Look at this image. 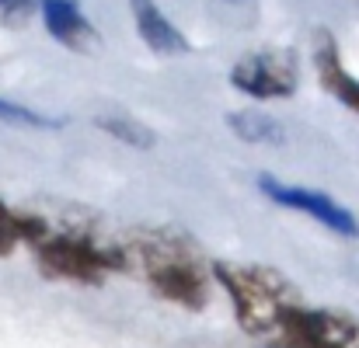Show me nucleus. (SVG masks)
I'll use <instances>...</instances> for the list:
<instances>
[{
  "label": "nucleus",
  "mask_w": 359,
  "mask_h": 348,
  "mask_svg": "<svg viewBox=\"0 0 359 348\" xmlns=\"http://www.w3.org/2000/svg\"><path fill=\"white\" fill-rule=\"evenodd\" d=\"M210 275L227 293V300L234 307L238 328L258 348L279 345L283 331L290 328V321L297 317V310L307 303L297 293V286L283 272H276L269 265H255V261H213Z\"/></svg>",
  "instance_id": "obj_1"
},
{
  "label": "nucleus",
  "mask_w": 359,
  "mask_h": 348,
  "mask_svg": "<svg viewBox=\"0 0 359 348\" xmlns=\"http://www.w3.org/2000/svg\"><path fill=\"white\" fill-rule=\"evenodd\" d=\"M119 247L126 254V272H140L161 300L185 310L206 307L210 272L203 268L199 251L178 230H133Z\"/></svg>",
  "instance_id": "obj_2"
},
{
  "label": "nucleus",
  "mask_w": 359,
  "mask_h": 348,
  "mask_svg": "<svg viewBox=\"0 0 359 348\" xmlns=\"http://www.w3.org/2000/svg\"><path fill=\"white\" fill-rule=\"evenodd\" d=\"M32 247H35L39 268L49 279L98 286L105 282V275L126 272V254L119 244H102L98 237L84 230H53L46 223V230L39 233Z\"/></svg>",
  "instance_id": "obj_3"
},
{
  "label": "nucleus",
  "mask_w": 359,
  "mask_h": 348,
  "mask_svg": "<svg viewBox=\"0 0 359 348\" xmlns=\"http://www.w3.org/2000/svg\"><path fill=\"white\" fill-rule=\"evenodd\" d=\"M231 84L258 102L290 98L300 84V63L290 49H255L231 67Z\"/></svg>",
  "instance_id": "obj_4"
},
{
  "label": "nucleus",
  "mask_w": 359,
  "mask_h": 348,
  "mask_svg": "<svg viewBox=\"0 0 359 348\" xmlns=\"http://www.w3.org/2000/svg\"><path fill=\"white\" fill-rule=\"evenodd\" d=\"M258 192L265 199H272L276 206H286V209H297V213H307L311 220H318L321 227H328L339 237H359V220L342 206L335 202L328 192L321 188H307V185H286L272 174H258Z\"/></svg>",
  "instance_id": "obj_5"
},
{
  "label": "nucleus",
  "mask_w": 359,
  "mask_h": 348,
  "mask_svg": "<svg viewBox=\"0 0 359 348\" xmlns=\"http://www.w3.org/2000/svg\"><path fill=\"white\" fill-rule=\"evenodd\" d=\"M276 348H359V321L332 307L304 303Z\"/></svg>",
  "instance_id": "obj_6"
},
{
  "label": "nucleus",
  "mask_w": 359,
  "mask_h": 348,
  "mask_svg": "<svg viewBox=\"0 0 359 348\" xmlns=\"http://www.w3.org/2000/svg\"><path fill=\"white\" fill-rule=\"evenodd\" d=\"M311 56H314V70H318L321 88L332 98H339L349 112L359 116V81L346 70L342 53H339V42H335V35L328 28H318L314 32V53Z\"/></svg>",
  "instance_id": "obj_7"
},
{
  "label": "nucleus",
  "mask_w": 359,
  "mask_h": 348,
  "mask_svg": "<svg viewBox=\"0 0 359 348\" xmlns=\"http://www.w3.org/2000/svg\"><path fill=\"white\" fill-rule=\"evenodd\" d=\"M39 11H42L46 32L60 46H67L74 53H88L98 42V32L88 21V14L81 11L77 0H39Z\"/></svg>",
  "instance_id": "obj_8"
},
{
  "label": "nucleus",
  "mask_w": 359,
  "mask_h": 348,
  "mask_svg": "<svg viewBox=\"0 0 359 348\" xmlns=\"http://www.w3.org/2000/svg\"><path fill=\"white\" fill-rule=\"evenodd\" d=\"M129 11H133L136 32H140V39L147 42L150 53H157V56H182V53H189V39L175 28V21L154 0H129Z\"/></svg>",
  "instance_id": "obj_9"
},
{
  "label": "nucleus",
  "mask_w": 359,
  "mask_h": 348,
  "mask_svg": "<svg viewBox=\"0 0 359 348\" xmlns=\"http://www.w3.org/2000/svg\"><path fill=\"white\" fill-rule=\"evenodd\" d=\"M227 125L244 143H283L286 139L283 122H276V118L265 116V112H231Z\"/></svg>",
  "instance_id": "obj_10"
},
{
  "label": "nucleus",
  "mask_w": 359,
  "mask_h": 348,
  "mask_svg": "<svg viewBox=\"0 0 359 348\" xmlns=\"http://www.w3.org/2000/svg\"><path fill=\"white\" fill-rule=\"evenodd\" d=\"M42 227H46V220L11 213V209L0 202V254H11L18 244H35Z\"/></svg>",
  "instance_id": "obj_11"
},
{
  "label": "nucleus",
  "mask_w": 359,
  "mask_h": 348,
  "mask_svg": "<svg viewBox=\"0 0 359 348\" xmlns=\"http://www.w3.org/2000/svg\"><path fill=\"white\" fill-rule=\"evenodd\" d=\"M95 125L102 132H109L112 139H119L126 146H136V150H150L154 146V129H147L143 122H136L133 116H122V112H109V116H98Z\"/></svg>",
  "instance_id": "obj_12"
},
{
  "label": "nucleus",
  "mask_w": 359,
  "mask_h": 348,
  "mask_svg": "<svg viewBox=\"0 0 359 348\" xmlns=\"http://www.w3.org/2000/svg\"><path fill=\"white\" fill-rule=\"evenodd\" d=\"M0 118H4V122H14V125H35V129H53V125H60V118L32 112V109L14 105V102H4V98H0Z\"/></svg>",
  "instance_id": "obj_13"
},
{
  "label": "nucleus",
  "mask_w": 359,
  "mask_h": 348,
  "mask_svg": "<svg viewBox=\"0 0 359 348\" xmlns=\"http://www.w3.org/2000/svg\"><path fill=\"white\" fill-rule=\"evenodd\" d=\"M32 4H35V0H0V11H4L7 18H25V14L32 11Z\"/></svg>",
  "instance_id": "obj_14"
}]
</instances>
